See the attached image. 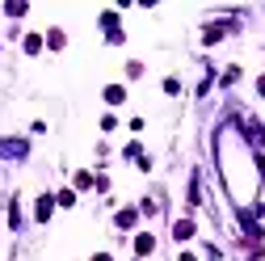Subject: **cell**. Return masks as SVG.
I'll return each mask as SVG.
<instances>
[{
  "mask_svg": "<svg viewBox=\"0 0 265 261\" xmlns=\"http://www.w3.org/2000/svg\"><path fill=\"white\" fill-rule=\"evenodd\" d=\"M51 207H55V202H51V198H43V202H38V219H43V223H46V219H51Z\"/></svg>",
  "mask_w": 265,
  "mask_h": 261,
  "instance_id": "3957f363",
  "label": "cell"
},
{
  "mask_svg": "<svg viewBox=\"0 0 265 261\" xmlns=\"http://www.w3.org/2000/svg\"><path fill=\"white\" fill-rule=\"evenodd\" d=\"M257 89H261V93H265V76H261V84H257Z\"/></svg>",
  "mask_w": 265,
  "mask_h": 261,
  "instance_id": "5b68a950",
  "label": "cell"
},
{
  "mask_svg": "<svg viewBox=\"0 0 265 261\" xmlns=\"http://www.w3.org/2000/svg\"><path fill=\"white\" fill-rule=\"evenodd\" d=\"M173 236H177V240H190V236H194V223H190V219H181L177 228H173Z\"/></svg>",
  "mask_w": 265,
  "mask_h": 261,
  "instance_id": "6da1fadb",
  "label": "cell"
},
{
  "mask_svg": "<svg viewBox=\"0 0 265 261\" xmlns=\"http://www.w3.org/2000/svg\"><path fill=\"white\" fill-rule=\"evenodd\" d=\"M135 249H139V253H152V249H156V240H152V236H139Z\"/></svg>",
  "mask_w": 265,
  "mask_h": 261,
  "instance_id": "277c9868",
  "label": "cell"
},
{
  "mask_svg": "<svg viewBox=\"0 0 265 261\" xmlns=\"http://www.w3.org/2000/svg\"><path fill=\"white\" fill-rule=\"evenodd\" d=\"M122 97H127V93H122L118 84H110V89H106V101H110V105H118V101H122Z\"/></svg>",
  "mask_w": 265,
  "mask_h": 261,
  "instance_id": "7a4b0ae2",
  "label": "cell"
}]
</instances>
